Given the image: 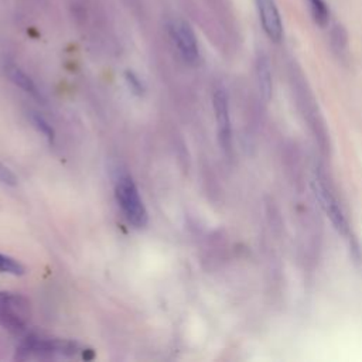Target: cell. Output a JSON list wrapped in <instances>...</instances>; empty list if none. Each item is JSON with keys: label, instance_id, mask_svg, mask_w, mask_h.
<instances>
[{"label": "cell", "instance_id": "6da1fadb", "mask_svg": "<svg viewBox=\"0 0 362 362\" xmlns=\"http://www.w3.org/2000/svg\"><path fill=\"white\" fill-rule=\"evenodd\" d=\"M291 85H293V93L296 99V105L303 116V119L307 122L321 153L328 154L329 153V136L327 132L325 122L321 116V112L318 109L317 100L313 96L311 90L307 86V82L303 81V78H298L297 75L291 76Z\"/></svg>", "mask_w": 362, "mask_h": 362}, {"label": "cell", "instance_id": "7a4b0ae2", "mask_svg": "<svg viewBox=\"0 0 362 362\" xmlns=\"http://www.w3.org/2000/svg\"><path fill=\"white\" fill-rule=\"evenodd\" d=\"M311 185H313V192L315 195V199L318 201L324 212L328 215L337 232H339L341 235H346L349 232L348 219L335 197V192L332 191L331 184L327 180V175L321 171V168H317L314 171Z\"/></svg>", "mask_w": 362, "mask_h": 362}, {"label": "cell", "instance_id": "3957f363", "mask_svg": "<svg viewBox=\"0 0 362 362\" xmlns=\"http://www.w3.org/2000/svg\"><path fill=\"white\" fill-rule=\"evenodd\" d=\"M116 198L124 216L132 225H134L136 228L146 226L147 211L130 175L123 174L119 177L116 182Z\"/></svg>", "mask_w": 362, "mask_h": 362}, {"label": "cell", "instance_id": "277c9868", "mask_svg": "<svg viewBox=\"0 0 362 362\" xmlns=\"http://www.w3.org/2000/svg\"><path fill=\"white\" fill-rule=\"evenodd\" d=\"M212 103H214L219 144L225 153H229L232 150V124H230V115H229L228 93L222 86H218L214 90Z\"/></svg>", "mask_w": 362, "mask_h": 362}, {"label": "cell", "instance_id": "5b68a950", "mask_svg": "<svg viewBox=\"0 0 362 362\" xmlns=\"http://www.w3.org/2000/svg\"><path fill=\"white\" fill-rule=\"evenodd\" d=\"M168 31L184 61L194 64L198 59L199 51H198L197 37L191 25L181 18H175L170 21Z\"/></svg>", "mask_w": 362, "mask_h": 362}, {"label": "cell", "instance_id": "8992f818", "mask_svg": "<svg viewBox=\"0 0 362 362\" xmlns=\"http://www.w3.org/2000/svg\"><path fill=\"white\" fill-rule=\"evenodd\" d=\"M25 303L20 296L0 294V324L11 331L24 329Z\"/></svg>", "mask_w": 362, "mask_h": 362}, {"label": "cell", "instance_id": "52a82bcc", "mask_svg": "<svg viewBox=\"0 0 362 362\" xmlns=\"http://www.w3.org/2000/svg\"><path fill=\"white\" fill-rule=\"evenodd\" d=\"M259 18L263 31L272 41H280L283 37V23L274 0H256Z\"/></svg>", "mask_w": 362, "mask_h": 362}, {"label": "cell", "instance_id": "ba28073f", "mask_svg": "<svg viewBox=\"0 0 362 362\" xmlns=\"http://www.w3.org/2000/svg\"><path fill=\"white\" fill-rule=\"evenodd\" d=\"M75 344L62 339H44V338H30L24 346L23 352L34 354L38 356H51L55 354L59 355H72L75 352Z\"/></svg>", "mask_w": 362, "mask_h": 362}, {"label": "cell", "instance_id": "9c48e42d", "mask_svg": "<svg viewBox=\"0 0 362 362\" xmlns=\"http://www.w3.org/2000/svg\"><path fill=\"white\" fill-rule=\"evenodd\" d=\"M256 82L260 98L264 102H269L273 95V79H272V69L270 62L266 55L260 54L256 59Z\"/></svg>", "mask_w": 362, "mask_h": 362}, {"label": "cell", "instance_id": "30bf717a", "mask_svg": "<svg viewBox=\"0 0 362 362\" xmlns=\"http://www.w3.org/2000/svg\"><path fill=\"white\" fill-rule=\"evenodd\" d=\"M6 74L7 76L11 79V82H14L18 88H21L24 92L30 93L31 96L40 99L41 98V93L38 90V88L35 86V83L33 82V79L24 72L21 71L17 65H13V64H7L6 65Z\"/></svg>", "mask_w": 362, "mask_h": 362}, {"label": "cell", "instance_id": "8fae6325", "mask_svg": "<svg viewBox=\"0 0 362 362\" xmlns=\"http://www.w3.org/2000/svg\"><path fill=\"white\" fill-rule=\"evenodd\" d=\"M310 6V13L313 16V20L320 27H325L329 18V10L324 0H307Z\"/></svg>", "mask_w": 362, "mask_h": 362}, {"label": "cell", "instance_id": "7c38bea8", "mask_svg": "<svg viewBox=\"0 0 362 362\" xmlns=\"http://www.w3.org/2000/svg\"><path fill=\"white\" fill-rule=\"evenodd\" d=\"M30 119H31L33 124L35 126V129H37L41 134H44L49 141L54 140L55 132H54L52 126L45 120V117H42V116H41L40 113H37V112H30Z\"/></svg>", "mask_w": 362, "mask_h": 362}, {"label": "cell", "instance_id": "4fadbf2b", "mask_svg": "<svg viewBox=\"0 0 362 362\" xmlns=\"http://www.w3.org/2000/svg\"><path fill=\"white\" fill-rule=\"evenodd\" d=\"M0 272L10 274H23L24 267L17 260L0 253Z\"/></svg>", "mask_w": 362, "mask_h": 362}, {"label": "cell", "instance_id": "5bb4252c", "mask_svg": "<svg viewBox=\"0 0 362 362\" xmlns=\"http://www.w3.org/2000/svg\"><path fill=\"white\" fill-rule=\"evenodd\" d=\"M124 76H126V82H127L129 88L132 89V92L136 93V95H141L143 93V85H141L140 79L136 76V74L132 72V71H126Z\"/></svg>", "mask_w": 362, "mask_h": 362}, {"label": "cell", "instance_id": "9a60e30c", "mask_svg": "<svg viewBox=\"0 0 362 362\" xmlns=\"http://www.w3.org/2000/svg\"><path fill=\"white\" fill-rule=\"evenodd\" d=\"M0 181L7 184V185H14L17 182V178L16 175L6 167L0 163Z\"/></svg>", "mask_w": 362, "mask_h": 362}]
</instances>
